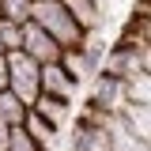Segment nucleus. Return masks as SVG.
<instances>
[{"label":"nucleus","instance_id":"obj_4","mask_svg":"<svg viewBox=\"0 0 151 151\" xmlns=\"http://www.w3.org/2000/svg\"><path fill=\"white\" fill-rule=\"evenodd\" d=\"M19 53H27L34 64H57L64 49H60L45 30H38L34 23H23V49H19Z\"/></svg>","mask_w":151,"mask_h":151},{"label":"nucleus","instance_id":"obj_2","mask_svg":"<svg viewBox=\"0 0 151 151\" xmlns=\"http://www.w3.org/2000/svg\"><path fill=\"white\" fill-rule=\"evenodd\" d=\"M102 72L106 76H117L121 83L129 76H140V72H151V45H125V42H113L106 57H102Z\"/></svg>","mask_w":151,"mask_h":151},{"label":"nucleus","instance_id":"obj_13","mask_svg":"<svg viewBox=\"0 0 151 151\" xmlns=\"http://www.w3.org/2000/svg\"><path fill=\"white\" fill-rule=\"evenodd\" d=\"M27 110H30V106H27V102H19L12 91H0V121H4V125H12V129L23 125Z\"/></svg>","mask_w":151,"mask_h":151},{"label":"nucleus","instance_id":"obj_6","mask_svg":"<svg viewBox=\"0 0 151 151\" xmlns=\"http://www.w3.org/2000/svg\"><path fill=\"white\" fill-rule=\"evenodd\" d=\"M121 79L117 76H106L98 72L94 76V87H91V98H87V106H94V110H106V113H117L121 110Z\"/></svg>","mask_w":151,"mask_h":151},{"label":"nucleus","instance_id":"obj_9","mask_svg":"<svg viewBox=\"0 0 151 151\" xmlns=\"http://www.w3.org/2000/svg\"><path fill=\"white\" fill-rule=\"evenodd\" d=\"M117 117H121V125H125L136 140L151 144V110H147V106H129V102H121Z\"/></svg>","mask_w":151,"mask_h":151},{"label":"nucleus","instance_id":"obj_11","mask_svg":"<svg viewBox=\"0 0 151 151\" xmlns=\"http://www.w3.org/2000/svg\"><path fill=\"white\" fill-rule=\"evenodd\" d=\"M121 102H129V106H151V72L129 76L125 87H121Z\"/></svg>","mask_w":151,"mask_h":151},{"label":"nucleus","instance_id":"obj_5","mask_svg":"<svg viewBox=\"0 0 151 151\" xmlns=\"http://www.w3.org/2000/svg\"><path fill=\"white\" fill-rule=\"evenodd\" d=\"M76 91H79V83L60 68V60L57 64H38V94H53V98L72 102Z\"/></svg>","mask_w":151,"mask_h":151},{"label":"nucleus","instance_id":"obj_12","mask_svg":"<svg viewBox=\"0 0 151 151\" xmlns=\"http://www.w3.org/2000/svg\"><path fill=\"white\" fill-rule=\"evenodd\" d=\"M125 45H151V19H140V15H129L125 27H121V38Z\"/></svg>","mask_w":151,"mask_h":151},{"label":"nucleus","instance_id":"obj_19","mask_svg":"<svg viewBox=\"0 0 151 151\" xmlns=\"http://www.w3.org/2000/svg\"><path fill=\"white\" fill-rule=\"evenodd\" d=\"M0 91H8V60L0 57Z\"/></svg>","mask_w":151,"mask_h":151},{"label":"nucleus","instance_id":"obj_14","mask_svg":"<svg viewBox=\"0 0 151 151\" xmlns=\"http://www.w3.org/2000/svg\"><path fill=\"white\" fill-rule=\"evenodd\" d=\"M27 15H30V0H0V19H4V23L23 27Z\"/></svg>","mask_w":151,"mask_h":151},{"label":"nucleus","instance_id":"obj_8","mask_svg":"<svg viewBox=\"0 0 151 151\" xmlns=\"http://www.w3.org/2000/svg\"><path fill=\"white\" fill-rule=\"evenodd\" d=\"M64 4V12L72 15V23L83 30V34H91V30H102V23H106V12L94 4V0H60Z\"/></svg>","mask_w":151,"mask_h":151},{"label":"nucleus","instance_id":"obj_18","mask_svg":"<svg viewBox=\"0 0 151 151\" xmlns=\"http://www.w3.org/2000/svg\"><path fill=\"white\" fill-rule=\"evenodd\" d=\"M8 136H12V125L0 121V151H8Z\"/></svg>","mask_w":151,"mask_h":151},{"label":"nucleus","instance_id":"obj_10","mask_svg":"<svg viewBox=\"0 0 151 151\" xmlns=\"http://www.w3.org/2000/svg\"><path fill=\"white\" fill-rule=\"evenodd\" d=\"M23 129H27V136H30V140H34L42 151H53V144L60 140V132H57L53 125H45V121H42L34 110H27V117H23Z\"/></svg>","mask_w":151,"mask_h":151},{"label":"nucleus","instance_id":"obj_16","mask_svg":"<svg viewBox=\"0 0 151 151\" xmlns=\"http://www.w3.org/2000/svg\"><path fill=\"white\" fill-rule=\"evenodd\" d=\"M8 151H42V147L27 136V129H23V125H15V129H12V136H8Z\"/></svg>","mask_w":151,"mask_h":151},{"label":"nucleus","instance_id":"obj_1","mask_svg":"<svg viewBox=\"0 0 151 151\" xmlns=\"http://www.w3.org/2000/svg\"><path fill=\"white\" fill-rule=\"evenodd\" d=\"M27 23H34L38 30H45L60 49H79V45H83V30L72 23V15L64 12L60 0H30Z\"/></svg>","mask_w":151,"mask_h":151},{"label":"nucleus","instance_id":"obj_15","mask_svg":"<svg viewBox=\"0 0 151 151\" xmlns=\"http://www.w3.org/2000/svg\"><path fill=\"white\" fill-rule=\"evenodd\" d=\"M0 45H4V53H19L23 49V27L0 19Z\"/></svg>","mask_w":151,"mask_h":151},{"label":"nucleus","instance_id":"obj_3","mask_svg":"<svg viewBox=\"0 0 151 151\" xmlns=\"http://www.w3.org/2000/svg\"><path fill=\"white\" fill-rule=\"evenodd\" d=\"M4 60H8V91L30 106L38 98V64L27 53H8Z\"/></svg>","mask_w":151,"mask_h":151},{"label":"nucleus","instance_id":"obj_7","mask_svg":"<svg viewBox=\"0 0 151 151\" xmlns=\"http://www.w3.org/2000/svg\"><path fill=\"white\" fill-rule=\"evenodd\" d=\"M30 110L45 121V125H53L57 132L64 129L68 121H72V102H64V98H53V94H38L34 102H30Z\"/></svg>","mask_w":151,"mask_h":151},{"label":"nucleus","instance_id":"obj_20","mask_svg":"<svg viewBox=\"0 0 151 151\" xmlns=\"http://www.w3.org/2000/svg\"><path fill=\"white\" fill-rule=\"evenodd\" d=\"M0 57H8V53H4V45H0Z\"/></svg>","mask_w":151,"mask_h":151},{"label":"nucleus","instance_id":"obj_17","mask_svg":"<svg viewBox=\"0 0 151 151\" xmlns=\"http://www.w3.org/2000/svg\"><path fill=\"white\" fill-rule=\"evenodd\" d=\"M132 15H140V19H151V4L147 0H136V12Z\"/></svg>","mask_w":151,"mask_h":151}]
</instances>
